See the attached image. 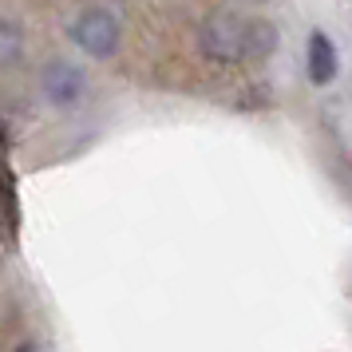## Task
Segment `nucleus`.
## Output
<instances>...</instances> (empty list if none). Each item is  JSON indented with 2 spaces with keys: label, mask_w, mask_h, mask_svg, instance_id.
I'll use <instances>...</instances> for the list:
<instances>
[{
  "label": "nucleus",
  "mask_w": 352,
  "mask_h": 352,
  "mask_svg": "<svg viewBox=\"0 0 352 352\" xmlns=\"http://www.w3.org/2000/svg\"><path fill=\"white\" fill-rule=\"evenodd\" d=\"M198 44L214 64H241V60H250V20L214 8L198 28Z\"/></svg>",
  "instance_id": "f257e3e1"
},
{
  "label": "nucleus",
  "mask_w": 352,
  "mask_h": 352,
  "mask_svg": "<svg viewBox=\"0 0 352 352\" xmlns=\"http://www.w3.org/2000/svg\"><path fill=\"white\" fill-rule=\"evenodd\" d=\"M67 36L76 40V48H80L83 56H91V60H111L115 52H119V44H123V24H119V16L107 12V8H83L80 16L72 20Z\"/></svg>",
  "instance_id": "f03ea898"
},
{
  "label": "nucleus",
  "mask_w": 352,
  "mask_h": 352,
  "mask_svg": "<svg viewBox=\"0 0 352 352\" xmlns=\"http://www.w3.org/2000/svg\"><path fill=\"white\" fill-rule=\"evenodd\" d=\"M40 91H44V99L52 107H76L83 99V91H87V76L72 60H52L40 72Z\"/></svg>",
  "instance_id": "7ed1b4c3"
},
{
  "label": "nucleus",
  "mask_w": 352,
  "mask_h": 352,
  "mask_svg": "<svg viewBox=\"0 0 352 352\" xmlns=\"http://www.w3.org/2000/svg\"><path fill=\"white\" fill-rule=\"evenodd\" d=\"M305 67H309V83H324L336 80V67H340V56H336V44L329 40V32L313 28L309 32V44H305Z\"/></svg>",
  "instance_id": "20e7f679"
},
{
  "label": "nucleus",
  "mask_w": 352,
  "mask_h": 352,
  "mask_svg": "<svg viewBox=\"0 0 352 352\" xmlns=\"http://www.w3.org/2000/svg\"><path fill=\"white\" fill-rule=\"evenodd\" d=\"M20 56H24V32H20V24L0 16V67L20 64Z\"/></svg>",
  "instance_id": "39448f33"
},
{
  "label": "nucleus",
  "mask_w": 352,
  "mask_h": 352,
  "mask_svg": "<svg viewBox=\"0 0 352 352\" xmlns=\"http://www.w3.org/2000/svg\"><path fill=\"white\" fill-rule=\"evenodd\" d=\"M273 40H277V32H273L270 20L250 16V60H265L273 52Z\"/></svg>",
  "instance_id": "423d86ee"
},
{
  "label": "nucleus",
  "mask_w": 352,
  "mask_h": 352,
  "mask_svg": "<svg viewBox=\"0 0 352 352\" xmlns=\"http://www.w3.org/2000/svg\"><path fill=\"white\" fill-rule=\"evenodd\" d=\"M245 4H265V0H245Z\"/></svg>",
  "instance_id": "0eeeda50"
}]
</instances>
